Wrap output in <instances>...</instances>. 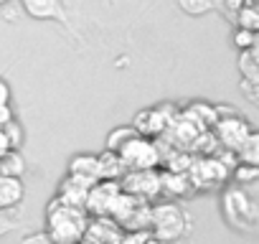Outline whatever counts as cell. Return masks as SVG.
Returning <instances> with one entry per match:
<instances>
[{
    "label": "cell",
    "instance_id": "6da1fadb",
    "mask_svg": "<svg viewBox=\"0 0 259 244\" xmlns=\"http://www.w3.org/2000/svg\"><path fill=\"white\" fill-rule=\"evenodd\" d=\"M87 224H89V214L84 211V206L64 204L56 196L46 206V234L51 236L54 244L81 241Z\"/></svg>",
    "mask_w": 259,
    "mask_h": 244
},
{
    "label": "cell",
    "instance_id": "7a4b0ae2",
    "mask_svg": "<svg viewBox=\"0 0 259 244\" xmlns=\"http://www.w3.org/2000/svg\"><path fill=\"white\" fill-rule=\"evenodd\" d=\"M150 231L155 236V241L160 244H170V241H178L186 231H188V216L186 211L173 204V201H165V204H155L150 209Z\"/></svg>",
    "mask_w": 259,
    "mask_h": 244
},
{
    "label": "cell",
    "instance_id": "3957f363",
    "mask_svg": "<svg viewBox=\"0 0 259 244\" xmlns=\"http://www.w3.org/2000/svg\"><path fill=\"white\" fill-rule=\"evenodd\" d=\"M221 214H224V219L234 229H239V231H256V221H259L256 204L239 186H231V188L224 191V196H221Z\"/></svg>",
    "mask_w": 259,
    "mask_h": 244
},
{
    "label": "cell",
    "instance_id": "277c9868",
    "mask_svg": "<svg viewBox=\"0 0 259 244\" xmlns=\"http://www.w3.org/2000/svg\"><path fill=\"white\" fill-rule=\"evenodd\" d=\"M117 155L122 158L124 168H130V171H135V168H158V166L163 163L158 140L145 138V135L130 138V140L117 150Z\"/></svg>",
    "mask_w": 259,
    "mask_h": 244
},
{
    "label": "cell",
    "instance_id": "5b68a950",
    "mask_svg": "<svg viewBox=\"0 0 259 244\" xmlns=\"http://www.w3.org/2000/svg\"><path fill=\"white\" fill-rule=\"evenodd\" d=\"M119 188L135 198L153 201L160 193V173L158 168H135V171H124L119 178Z\"/></svg>",
    "mask_w": 259,
    "mask_h": 244
},
{
    "label": "cell",
    "instance_id": "8992f818",
    "mask_svg": "<svg viewBox=\"0 0 259 244\" xmlns=\"http://www.w3.org/2000/svg\"><path fill=\"white\" fill-rule=\"evenodd\" d=\"M119 181H107V178H99L97 183L89 186V193H87V201H84V211L94 219V216H109L112 211V204L114 198L119 196Z\"/></svg>",
    "mask_w": 259,
    "mask_h": 244
},
{
    "label": "cell",
    "instance_id": "52a82bcc",
    "mask_svg": "<svg viewBox=\"0 0 259 244\" xmlns=\"http://www.w3.org/2000/svg\"><path fill=\"white\" fill-rule=\"evenodd\" d=\"M188 178L193 183V188H208V186H221L231 168L226 163H221L219 158H206V160H196L193 166H188Z\"/></svg>",
    "mask_w": 259,
    "mask_h": 244
},
{
    "label": "cell",
    "instance_id": "ba28073f",
    "mask_svg": "<svg viewBox=\"0 0 259 244\" xmlns=\"http://www.w3.org/2000/svg\"><path fill=\"white\" fill-rule=\"evenodd\" d=\"M216 128V140L224 145V150L236 153V148L246 140V135L251 133V125L244 117H216L213 122Z\"/></svg>",
    "mask_w": 259,
    "mask_h": 244
},
{
    "label": "cell",
    "instance_id": "9c48e42d",
    "mask_svg": "<svg viewBox=\"0 0 259 244\" xmlns=\"http://www.w3.org/2000/svg\"><path fill=\"white\" fill-rule=\"evenodd\" d=\"M18 3L33 21H56L61 26H69V16L61 0H18Z\"/></svg>",
    "mask_w": 259,
    "mask_h": 244
},
{
    "label": "cell",
    "instance_id": "30bf717a",
    "mask_svg": "<svg viewBox=\"0 0 259 244\" xmlns=\"http://www.w3.org/2000/svg\"><path fill=\"white\" fill-rule=\"evenodd\" d=\"M170 119L163 114V109L158 107H150V109H143L140 114H135L133 119V128L138 130V135H145V138H158L168 130Z\"/></svg>",
    "mask_w": 259,
    "mask_h": 244
},
{
    "label": "cell",
    "instance_id": "8fae6325",
    "mask_svg": "<svg viewBox=\"0 0 259 244\" xmlns=\"http://www.w3.org/2000/svg\"><path fill=\"white\" fill-rule=\"evenodd\" d=\"M23 198H26L23 178L3 176V173H0V211H11V209L21 206Z\"/></svg>",
    "mask_w": 259,
    "mask_h": 244
},
{
    "label": "cell",
    "instance_id": "7c38bea8",
    "mask_svg": "<svg viewBox=\"0 0 259 244\" xmlns=\"http://www.w3.org/2000/svg\"><path fill=\"white\" fill-rule=\"evenodd\" d=\"M66 173L69 176H76L87 183H97L99 181V163H97V155L94 153H76L69 158V166H66Z\"/></svg>",
    "mask_w": 259,
    "mask_h": 244
},
{
    "label": "cell",
    "instance_id": "4fadbf2b",
    "mask_svg": "<svg viewBox=\"0 0 259 244\" xmlns=\"http://www.w3.org/2000/svg\"><path fill=\"white\" fill-rule=\"evenodd\" d=\"M89 186H92V183H87V181H81V178L66 173L64 181H61L59 188H56V198L64 201V204H71V206H84L87 193H89Z\"/></svg>",
    "mask_w": 259,
    "mask_h": 244
},
{
    "label": "cell",
    "instance_id": "5bb4252c",
    "mask_svg": "<svg viewBox=\"0 0 259 244\" xmlns=\"http://www.w3.org/2000/svg\"><path fill=\"white\" fill-rule=\"evenodd\" d=\"M193 191V183H191V178H188V173L186 171H165V173H160V193H168V196H178V198H183V196H188Z\"/></svg>",
    "mask_w": 259,
    "mask_h": 244
},
{
    "label": "cell",
    "instance_id": "9a60e30c",
    "mask_svg": "<svg viewBox=\"0 0 259 244\" xmlns=\"http://www.w3.org/2000/svg\"><path fill=\"white\" fill-rule=\"evenodd\" d=\"M97 163H99V178H107V181H119L122 173L127 171L122 158L114 150H107V148H104V153L97 155Z\"/></svg>",
    "mask_w": 259,
    "mask_h": 244
},
{
    "label": "cell",
    "instance_id": "2e32d148",
    "mask_svg": "<svg viewBox=\"0 0 259 244\" xmlns=\"http://www.w3.org/2000/svg\"><path fill=\"white\" fill-rule=\"evenodd\" d=\"M0 173H3V176L23 178V173H26V160H23L21 150L8 148L6 153H0Z\"/></svg>",
    "mask_w": 259,
    "mask_h": 244
},
{
    "label": "cell",
    "instance_id": "e0dca14e",
    "mask_svg": "<svg viewBox=\"0 0 259 244\" xmlns=\"http://www.w3.org/2000/svg\"><path fill=\"white\" fill-rule=\"evenodd\" d=\"M239 76L246 82L259 84V66H256V46L239 51Z\"/></svg>",
    "mask_w": 259,
    "mask_h": 244
},
{
    "label": "cell",
    "instance_id": "ac0fdd59",
    "mask_svg": "<svg viewBox=\"0 0 259 244\" xmlns=\"http://www.w3.org/2000/svg\"><path fill=\"white\" fill-rule=\"evenodd\" d=\"M236 158H239V163H254V166H259V135L254 130L236 148Z\"/></svg>",
    "mask_w": 259,
    "mask_h": 244
},
{
    "label": "cell",
    "instance_id": "d6986e66",
    "mask_svg": "<svg viewBox=\"0 0 259 244\" xmlns=\"http://www.w3.org/2000/svg\"><path fill=\"white\" fill-rule=\"evenodd\" d=\"M135 135H138V130H135L133 125H119V128L109 130V135H107V140H104V148L117 153L130 138H135Z\"/></svg>",
    "mask_w": 259,
    "mask_h": 244
},
{
    "label": "cell",
    "instance_id": "ffe728a7",
    "mask_svg": "<svg viewBox=\"0 0 259 244\" xmlns=\"http://www.w3.org/2000/svg\"><path fill=\"white\" fill-rule=\"evenodd\" d=\"M0 130H3V135H6V140H8V148L18 150V148L23 145V140H26V133H23L21 122H18L16 117H8V119L3 122V125H0Z\"/></svg>",
    "mask_w": 259,
    "mask_h": 244
},
{
    "label": "cell",
    "instance_id": "44dd1931",
    "mask_svg": "<svg viewBox=\"0 0 259 244\" xmlns=\"http://www.w3.org/2000/svg\"><path fill=\"white\" fill-rule=\"evenodd\" d=\"M229 176H234V181L239 186H249V183H254L259 178V166H254V163H239Z\"/></svg>",
    "mask_w": 259,
    "mask_h": 244
},
{
    "label": "cell",
    "instance_id": "7402d4cb",
    "mask_svg": "<svg viewBox=\"0 0 259 244\" xmlns=\"http://www.w3.org/2000/svg\"><path fill=\"white\" fill-rule=\"evenodd\" d=\"M236 28H246V31H256L259 28L256 6H246V8L236 11Z\"/></svg>",
    "mask_w": 259,
    "mask_h": 244
},
{
    "label": "cell",
    "instance_id": "603a6c76",
    "mask_svg": "<svg viewBox=\"0 0 259 244\" xmlns=\"http://www.w3.org/2000/svg\"><path fill=\"white\" fill-rule=\"evenodd\" d=\"M178 8L188 16H206L213 11V0H178Z\"/></svg>",
    "mask_w": 259,
    "mask_h": 244
},
{
    "label": "cell",
    "instance_id": "cb8c5ba5",
    "mask_svg": "<svg viewBox=\"0 0 259 244\" xmlns=\"http://www.w3.org/2000/svg\"><path fill=\"white\" fill-rule=\"evenodd\" d=\"M231 41H234V49H236V51H244V49H254V46H256V31L236 28V31H234V36H231Z\"/></svg>",
    "mask_w": 259,
    "mask_h": 244
},
{
    "label": "cell",
    "instance_id": "d4e9b609",
    "mask_svg": "<svg viewBox=\"0 0 259 244\" xmlns=\"http://www.w3.org/2000/svg\"><path fill=\"white\" fill-rule=\"evenodd\" d=\"M21 244H54V241L46 231H33V234H26L21 239Z\"/></svg>",
    "mask_w": 259,
    "mask_h": 244
},
{
    "label": "cell",
    "instance_id": "484cf974",
    "mask_svg": "<svg viewBox=\"0 0 259 244\" xmlns=\"http://www.w3.org/2000/svg\"><path fill=\"white\" fill-rule=\"evenodd\" d=\"M11 97H13V92H11V84L0 76V107H8L11 104Z\"/></svg>",
    "mask_w": 259,
    "mask_h": 244
},
{
    "label": "cell",
    "instance_id": "4316f807",
    "mask_svg": "<svg viewBox=\"0 0 259 244\" xmlns=\"http://www.w3.org/2000/svg\"><path fill=\"white\" fill-rule=\"evenodd\" d=\"M16 229V221L11 219V216H6L3 211H0V239H3L6 234H11Z\"/></svg>",
    "mask_w": 259,
    "mask_h": 244
},
{
    "label": "cell",
    "instance_id": "83f0119b",
    "mask_svg": "<svg viewBox=\"0 0 259 244\" xmlns=\"http://www.w3.org/2000/svg\"><path fill=\"white\" fill-rule=\"evenodd\" d=\"M256 87H259V84L241 79V92L246 94V99H249V102H256V99H259V94H256Z\"/></svg>",
    "mask_w": 259,
    "mask_h": 244
},
{
    "label": "cell",
    "instance_id": "f1b7e54d",
    "mask_svg": "<svg viewBox=\"0 0 259 244\" xmlns=\"http://www.w3.org/2000/svg\"><path fill=\"white\" fill-rule=\"evenodd\" d=\"M246 6H254V0H226V8H229L231 13H236V11H241V8H246Z\"/></svg>",
    "mask_w": 259,
    "mask_h": 244
},
{
    "label": "cell",
    "instance_id": "f546056e",
    "mask_svg": "<svg viewBox=\"0 0 259 244\" xmlns=\"http://www.w3.org/2000/svg\"><path fill=\"white\" fill-rule=\"evenodd\" d=\"M6 150H8V140H6L3 130H0V153H6Z\"/></svg>",
    "mask_w": 259,
    "mask_h": 244
},
{
    "label": "cell",
    "instance_id": "4dcf8cb0",
    "mask_svg": "<svg viewBox=\"0 0 259 244\" xmlns=\"http://www.w3.org/2000/svg\"><path fill=\"white\" fill-rule=\"evenodd\" d=\"M8 3H13V0H0V8H3V6H8Z\"/></svg>",
    "mask_w": 259,
    "mask_h": 244
},
{
    "label": "cell",
    "instance_id": "1f68e13d",
    "mask_svg": "<svg viewBox=\"0 0 259 244\" xmlns=\"http://www.w3.org/2000/svg\"><path fill=\"white\" fill-rule=\"evenodd\" d=\"M66 244H84V241H66Z\"/></svg>",
    "mask_w": 259,
    "mask_h": 244
}]
</instances>
